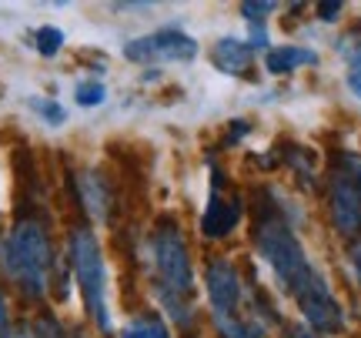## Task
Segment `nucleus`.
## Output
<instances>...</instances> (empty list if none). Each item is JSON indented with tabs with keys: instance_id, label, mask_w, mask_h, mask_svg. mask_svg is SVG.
Segmentation results:
<instances>
[{
	"instance_id": "f257e3e1",
	"label": "nucleus",
	"mask_w": 361,
	"mask_h": 338,
	"mask_svg": "<svg viewBox=\"0 0 361 338\" xmlns=\"http://www.w3.org/2000/svg\"><path fill=\"white\" fill-rule=\"evenodd\" d=\"M151 255H154L157 272V295L168 305V312L178 322H191V305L188 298L194 295V272L188 241L174 222H161L151 238Z\"/></svg>"
},
{
	"instance_id": "f03ea898",
	"label": "nucleus",
	"mask_w": 361,
	"mask_h": 338,
	"mask_svg": "<svg viewBox=\"0 0 361 338\" xmlns=\"http://www.w3.org/2000/svg\"><path fill=\"white\" fill-rule=\"evenodd\" d=\"M258 251H261V258L271 265V272L278 274V282L295 298L322 278V274L311 268V261L305 255L301 241L295 238V231L284 222H278V218H264L258 224Z\"/></svg>"
},
{
	"instance_id": "7ed1b4c3",
	"label": "nucleus",
	"mask_w": 361,
	"mask_h": 338,
	"mask_svg": "<svg viewBox=\"0 0 361 338\" xmlns=\"http://www.w3.org/2000/svg\"><path fill=\"white\" fill-rule=\"evenodd\" d=\"M7 272L24 288V295L40 298L47 291V272H51V241L44 224L17 222L7 238Z\"/></svg>"
},
{
	"instance_id": "20e7f679",
	"label": "nucleus",
	"mask_w": 361,
	"mask_h": 338,
	"mask_svg": "<svg viewBox=\"0 0 361 338\" xmlns=\"http://www.w3.org/2000/svg\"><path fill=\"white\" fill-rule=\"evenodd\" d=\"M71 258H74V272H78L80 291L87 301V312L97 318V325L107 332L111 328V315H107V272H104V258H101V245L97 238L80 228L71 238Z\"/></svg>"
},
{
	"instance_id": "39448f33",
	"label": "nucleus",
	"mask_w": 361,
	"mask_h": 338,
	"mask_svg": "<svg viewBox=\"0 0 361 338\" xmlns=\"http://www.w3.org/2000/svg\"><path fill=\"white\" fill-rule=\"evenodd\" d=\"M241 274L228 258H214L207 265V301H211V312H214V322L218 328H228L234 322H245L238 318V308H241Z\"/></svg>"
},
{
	"instance_id": "423d86ee",
	"label": "nucleus",
	"mask_w": 361,
	"mask_h": 338,
	"mask_svg": "<svg viewBox=\"0 0 361 338\" xmlns=\"http://www.w3.org/2000/svg\"><path fill=\"white\" fill-rule=\"evenodd\" d=\"M194 54H197V40L180 30H157V34L130 40L124 47L128 61H191Z\"/></svg>"
},
{
	"instance_id": "0eeeda50",
	"label": "nucleus",
	"mask_w": 361,
	"mask_h": 338,
	"mask_svg": "<svg viewBox=\"0 0 361 338\" xmlns=\"http://www.w3.org/2000/svg\"><path fill=\"white\" fill-rule=\"evenodd\" d=\"M331 218L341 234L361 231V178L355 171H335L331 181Z\"/></svg>"
},
{
	"instance_id": "6e6552de",
	"label": "nucleus",
	"mask_w": 361,
	"mask_h": 338,
	"mask_svg": "<svg viewBox=\"0 0 361 338\" xmlns=\"http://www.w3.org/2000/svg\"><path fill=\"white\" fill-rule=\"evenodd\" d=\"M298 305H301V312L308 318V325H314L318 332H338V328L345 325V318H341V305L331 298V291L324 285V278H318L311 288H305L301 295H298Z\"/></svg>"
},
{
	"instance_id": "1a4fd4ad",
	"label": "nucleus",
	"mask_w": 361,
	"mask_h": 338,
	"mask_svg": "<svg viewBox=\"0 0 361 338\" xmlns=\"http://www.w3.org/2000/svg\"><path fill=\"white\" fill-rule=\"evenodd\" d=\"M238 222H241V201H238V198H221L218 181H214L211 205H207L204 222H201L204 234H207V238H224V234L231 231Z\"/></svg>"
},
{
	"instance_id": "9d476101",
	"label": "nucleus",
	"mask_w": 361,
	"mask_h": 338,
	"mask_svg": "<svg viewBox=\"0 0 361 338\" xmlns=\"http://www.w3.org/2000/svg\"><path fill=\"white\" fill-rule=\"evenodd\" d=\"M211 61L218 71L224 74H245L247 64H251V47H247L245 40H234V37H224L214 44V51H211Z\"/></svg>"
},
{
	"instance_id": "9b49d317",
	"label": "nucleus",
	"mask_w": 361,
	"mask_h": 338,
	"mask_svg": "<svg viewBox=\"0 0 361 338\" xmlns=\"http://www.w3.org/2000/svg\"><path fill=\"white\" fill-rule=\"evenodd\" d=\"M305 64H318V54L308 51V47H291V44L288 47H274L264 57V67L271 74H288V71H298Z\"/></svg>"
},
{
	"instance_id": "f8f14e48",
	"label": "nucleus",
	"mask_w": 361,
	"mask_h": 338,
	"mask_svg": "<svg viewBox=\"0 0 361 338\" xmlns=\"http://www.w3.org/2000/svg\"><path fill=\"white\" fill-rule=\"evenodd\" d=\"M80 198H84V208L94 218H107V188L97 174H84L80 178Z\"/></svg>"
},
{
	"instance_id": "ddd939ff",
	"label": "nucleus",
	"mask_w": 361,
	"mask_h": 338,
	"mask_svg": "<svg viewBox=\"0 0 361 338\" xmlns=\"http://www.w3.org/2000/svg\"><path fill=\"white\" fill-rule=\"evenodd\" d=\"M121 338H171V332L164 328L161 318L147 315V318H134V322L121 332Z\"/></svg>"
},
{
	"instance_id": "4468645a",
	"label": "nucleus",
	"mask_w": 361,
	"mask_h": 338,
	"mask_svg": "<svg viewBox=\"0 0 361 338\" xmlns=\"http://www.w3.org/2000/svg\"><path fill=\"white\" fill-rule=\"evenodd\" d=\"M74 97H78V104L94 107V104H101L104 97H107V91H104V84H97V80H80L78 91H74Z\"/></svg>"
},
{
	"instance_id": "2eb2a0df",
	"label": "nucleus",
	"mask_w": 361,
	"mask_h": 338,
	"mask_svg": "<svg viewBox=\"0 0 361 338\" xmlns=\"http://www.w3.org/2000/svg\"><path fill=\"white\" fill-rule=\"evenodd\" d=\"M34 40H37V51L51 57V54L61 51V44H64V34H61L57 27H40L37 34H34Z\"/></svg>"
},
{
	"instance_id": "dca6fc26",
	"label": "nucleus",
	"mask_w": 361,
	"mask_h": 338,
	"mask_svg": "<svg viewBox=\"0 0 361 338\" xmlns=\"http://www.w3.org/2000/svg\"><path fill=\"white\" fill-rule=\"evenodd\" d=\"M30 107H34V111H37L47 124H54V128H57V124H64V117H67L64 107L54 104V101H44V97H30Z\"/></svg>"
},
{
	"instance_id": "f3484780",
	"label": "nucleus",
	"mask_w": 361,
	"mask_h": 338,
	"mask_svg": "<svg viewBox=\"0 0 361 338\" xmlns=\"http://www.w3.org/2000/svg\"><path fill=\"white\" fill-rule=\"evenodd\" d=\"M318 13H322V20H335V13H341V4H322Z\"/></svg>"
},
{
	"instance_id": "a211bd4d",
	"label": "nucleus",
	"mask_w": 361,
	"mask_h": 338,
	"mask_svg": "<svg viewBox=\"0 0 361 338\" xmlns=\"http://www.w3.org/2000/svg\"><path fill=\"white\" fill-rule=\"evenodd\" d=\"M7 338H40V335H37V328H30V325H17Z\"/></svg>"
},
{
	"instance_id": "6ab92c4d",
	"label": "nucleus",
	"mask_w": 361,
	"mask_h": 338,
	"mask_svg": "<svg viewBox=\"0 0 361 338\" xmlns=\"http://www.w3.org/2000/svg\"><path fill=\"white\" fill-rule=\"evenodd\" d=\"M241 11H245V13H251V17H255V13H271V11H274V4H245Z\"/></svg>"
},
{
	"instance_id": "aec40b11",
	"label": "nucleus",
	"mask_w": 361,
	"mask_h": 338,
	"mask_svg": "<svg viewBox=\"0 0 361 338\" xmlns=\"http://www.w3.org/2000/svg\"><path fill=\"white\" fill-rule=\"evenodd\" d=\"M0 338H7V301L0 295Z\"/></svg>"
},
{
	"instance_id": "412c9836",
	"label": "nucleus",
	"mask_w": 361,
	"mask_h": 338,
	"mask_svg": "<svg viewBox=\"0 0 361 338\" xmlns=\"http://www.w3.org/2000/svg\"><path fill=\"white\" fill-rule=\"evenodd\" d=\"M284 338H318V335H314L311 328H288V335Z\"/></svg>"
},
{
	"instance_id": "4be33fe9",
	"label": "nucleus",
	"mask_w": 361,
	"mask_h": 338,
	"mask_svg": "<svg viewBox=\"0 0 361 338\" xmlns=\"http://www.w3.org/2000/svg\"><path fill=\"white\" fill-rule=\"evenodd\" d=\"M355 268H358V278H361V245L355 248Z\"/></svg>"
}]
</instances>
